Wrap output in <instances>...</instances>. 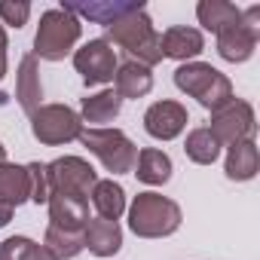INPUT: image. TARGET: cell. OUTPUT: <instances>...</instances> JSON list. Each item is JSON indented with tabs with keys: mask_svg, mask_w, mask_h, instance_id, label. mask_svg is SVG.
<instances>
[{
	"mask_svg": "<svg viewBox=\"0 0 260 260\" xmlns=\"http://www.w3.org/2000/svg\"><path fill=\"white\" fill-rule=\"evenodd\" d=\"M31 16V4H25V0H0V19H4L7 25L13 28H22Z\"/></svg>",
	"mask_w": 260,
	"mask_h": 260,
	"instance_id": "28",
	"label": "cell"
},
{
	"mask_svg": "<svg viewBox=\"0 0 260 260\" xmlns=\"http://www.w3.org/2000/svg\"><path fill=\"white\" fill-rule=\"evenodd\" d=\"M135 166H138V181H144V184H166L169 178H172V159L162 153V150H153V147H147V150H141L138 153V159H135Z\"/></svg>",
	"mask_w": 260,
	"mask_h": 260,
	"instance_id": "21",
	"label": "cell"
},
{
	"mask_svg": "<svg viewBox=\"0 0 260 260\" xmlns=\"http://www.w3.org/2000/svg\"><path fill=\"white\" fill-rule=\"evenodd\" d=\"M187 156L199 166H211L220 153V144L214 141V135L208 132V128H193V132L187 135V144H184Z\"/></svg>",
	"mask_w": 260,
	"mask_h": 260,
	"instance_id": "26",
	"label": "cell"
},
{
	"mask_svg": "<svg viewBox=\"0 0 260 260\" xmlns=\"http://www.w3.org/2000/svg\"><path fill=\"white\" fill-rule=\"evenodd\" d=\"M80 141L83 147H89L101 166L113 175H125L135 169V159H138V147L128 141L119 128H83L80 132Z\"/></svg>",
	"mask_w": 260,
	"mask_h": 260,
	"instance_id": "5",
	"label": "cell"
},
{
	"mask_svg": "<svg viewBox=\"0 0 260 260\" xmlns=\"http://www.w3.org/2000/svg\"><path fill=\"white\" fill-rule=\"evenodd\" d=\"M31 132L40 144L55 147V144H68L80 138L83 119L64 104H43L40 110L31 113Z\"/></svg>",
	"mask_w": 260,
	"mask_h": 260,
	"instance_id": "6",
	"label": "cell"
},
{
	"mask_svg": "<svg viewBox=\"0 0 260 260\" xmlns=\"http://www.w3.org/2000/svg\"><path fill=\"white\" fill-rule=\"evenodd\" d=\"M113 86H116L113 92L119 98H144L153 89V74H150V68H144V64L128 58L125 64H116Z\"/></svg>",
	"mask_w": 260,
	"mask_h": 260,
	"instance_id": "13",
	"label": "cell"
},
{
	"mask_svg": "<svg viewBox=\"0 0 260 260\" xmlns=\"http://www.w3.org/2000/svg\"><path fill=\"white\" fill-rule=\"evenodd\" d=\"M196 16H199V25H202V28H208V31L217 34V31H223L226 25L239 22L242 10L233 7V4H226V0H202V4L196 7Z\"/></svg>",
	"mask_w": 260,
	"mask_h": 260,
	"instance_id": "20",
	"label": "cell"
},
{
	"mask_svg": "<svg viewBox=\"0 0 260 260\" xmlns=\"http://www.w3.org/2000/svg\"><path fill=\"white\" fill-rule=\"evenodd\" d=\"M80 19L74 13H68L64 7L58 10H46L40 16V28L34 37V58H46V61H61L74 43L80 40Z\"/></svg>",
	"mask_w": 260,
	"mask_h": 260,
	"instance_id": "4",
	"label": "cell"
},
{
	"mask_svg": "<svg viewBox=\"0 0 260 260\" xmlns=\"http://www.w3.org/2000/svg\"><path fill=\"white\" fill-rule=\"evenodd\" d=\"M119 107H122V98L116 92H98V95H89L83 98V119L86 122H110L119 116Z\"/></svg>",
	"mask_w": 260,
	"mask_h": 260,
	"instance_id": "23",
	"label": "cell"
},
{
	"mask_svg": "<svg viewBox=\"0 0 260 260\" xmlns=\"http://www.w3.org/2000/svg\"><path fill=\"white\" fill-rule=\"evenodd\" d=\"M0 162H7V147L0 144Z\"/></svg>",
	"mask_w": 260,
	"mask_h": 260,
	"instance_id": "31",
	"label": "cell"
},
{
	"mask_svg": "<svg viewBox=\"0 0 260 260\" xmlns=\"http://www.w3.org/2000/svg\"><path fill=\"white\" fill-rule=\"evenodd\" d=\"M49 226L58 230H71V233H83V226L89 223V199L86 196H74V193H58L49 190Z\"/></svg>",
	"mask_w": 260,
	"mask_h": 260,
	"instance_id": "11",
	"label": "cell"
},
{
	"mask_svg": "<svg viewBox=\"0 0 260 260\" xmlns=\"http://www.w3.org/2000/svg\"><path fill=\"white\" fill-rule=\"evenodd\" d=\"M138 4H122V0H107V4H77V7H71V4H64V10L68 13H74V16H83V19H89V22H98V25H113L116 19H122L125 13H132Z\"/></svg>",
	"mask_w": 260,
	"mask_h": 260,
	"instance_id": "19",
	"label": "cell"
},
{
	"mask_svg": "<svg viewBox=\"0 0 260 260\" xmlns=\"http://www.w3.org/2000/svg\"><path fill=\"white\" fill-rule=\"evenodd\" d=\"M74 68L86 86H104L116 74V52L107 40H89L83 49L74 52Z\"/></svg>",
	"mask_w": 260,
	"mask_h": 260,
	"instance_id": "10",
	"label": "cell"
},
{
	"mask_svg": "<svg viewBox=\"0 0 260 260\" xmlns=\"http://www.w3.org/2000/svg\"><path fill=\"white\" fill-rule=\"evenodd\" d=\"M43 248H46L55 260H71V257H77L86 245H83V233H71V230L49 226V230H46V239H43Z\"/></svg>",
	"mask_w": 260,
	"mask_h": 260,
	"instance_id": "24",
	"label": "cell"
},
{
	"mask_svg": "<svg viewBox=\"0 0 260 260\" xmlns=\"http://www.w3.org/2000/svg\"><path fill=\"white\" fill-rule=\"evenodd\" d=\"M16 98L22 104V110L31 116L34 110H40L43 104V86H40V68L34 55H25L19 64V80H16Z\"/></svg>",
	"mask_w": 260,
	"mask_h": 260,
	"instance_id": "15",
	"label": "cell"
},
{
	"mask_svg": "<svg viewBox=\"0 0 260 260\" xmlns=\"http://www.w3.org/2000/svg\"><path fill=\"white\" fill-rule=\"evenodd\" d=\"M83 245L95 254V257H110L119 251L122 245V233L116 226V220H104V217H95L83 226Z\"/></svg>",
	"mask_w": 260,
	"mask_h": 260,
	"instance_id": "14",
	"label": "cell"
},
{
	"mask_svg": "<svg viewBox=\"0 0 260 260\" xmlns=\"http://www.w3.org/2000/svg\"><path fill=\"white\" fill-rule=\"evenodd\" d=\"M162 55L169 58H178V61H187V58H196L202 49H205V40L196 28H187V25H178V28H169L162 37Z\"/></svg>",
	"mask_w": 260,
	"mask_h": 260,
	"instance_id": "16",
	"label": "cell"
},
{
	"mask_svg": "<svg viewBox=\"0 0 260 260\" xmlns=\"http://www.w3.org/2000/svg\"><path fill=\"white\" fill-rule=\"evenodd\" d=\"M46 181H49V190H58V193H74V196H92L95 184H98V175L95 169L80 159V156H61L55 162L46 166Z\"/></svg>",
	"mask_w": 260,
	"mask_h": 260,
	"instance_id": "9",
	"label": "cell"
},
{
	"mask_svg": "<svg viewBox=\"0 0 260 260\" xmlns=\"http://www.w3.org/2000/svg\"><path fill=\"white\" fill-rule=\"evenodd\" d=\"M0 101H7V95H4V92H0Z\"/></svg>",
	"mask_w": 260,
	"mask_h": 260,
	"instance_id": "32",
	"label": "cell"
},
{
	"mask_svg": "<svg viewBox=\"0 0 260 260\" xmlns=\"http://www.w3.org/2000/svg\"><path fill=\"white\" fill-rule=\"evenodd\" d=\"M28 196H31L28 172L22 166H13V162H0V202L10 205V208H16Z\"/></svg>",
	"mask_w": 260,
	"mask_h": 260,
	"instance_id": "17",
	"label": "cell"
},
{
	"mask_svg": "<svg viewBox=\"0 0 260 260\" xmlns=\"http://www.w3.org/2000/svg\"><path fill=\"white\" fill-rule=\"evenodd\" d=\"M175 86L181 92H187L190 98H196L205 110H220L226 107L236 95H233V83L211 64L202 61H187L175 71Z\"/></svg>",
	"mask_w": 260,
	"mask_h": 260,
	"instance_id": "2",
	"label": "cell"
},
{
	"mask_svg": "<svg viewBox=\"0 0 260 260\" xmlns=\"http://www.w3.org/2000/svg\"><path fill=\"white\" fill-rule=\"evenodd\" d=\"M25 172H28V187H31V202H37V205H43L46 199H49V181H46V166H40V162H31V166H25Z\"/></svg>",
	"mask_w": 260,
	"mask_h": 260,
	"instance_id": "27",
	"label": "cell"
},
{
	"mask_svg": "<svg viewBox=\"0 0 260 260\" xmlns=\"http://www.w3.org/2000/svg\"><path fill=\"white\" fill-rule=\"evenodd\" d=\"M107 34L116 46H122L132 61L144 64V68H153L159 64L166 55H162V43H159V34L153 31V22L147 16V10L138 4L132 13H125L122 19H116L113 25H107Z\"/></svg>",
	"mask_w": 260,
	"mask_h": 260,
	"instance_id": "1",
	"label": "cell"
},
{
	"mask_svg": "<svg viewBox=\"0 0 260 260\" xmlns=\"http://www.w3.org/2000/svg\"><path fill=\"white\" fill-rule=\"evenodd\" d=\"M0 260H55L43 245L25 239V236H10L0 242Z\"/></svg>",
	"mask_w": 260,
	"mask_h": 260,
	"instance_id": "25",
	"label": "cell"
},
{
	"mask_svg": "<svg viewBox=\"0 0 260 260\" xmlns=\"http://www.w3.org/2000/svg\"><path fill=\"white\" fill-rule=\"evenodd\" d=\"M254 128H257V122H254V110H251V104L233 98L226 107H220V110L211 113L208 132L214 135L217 144L233 147V144H242V141H254Z\"/></svg>",
	"mask_w": 260,
	"mask_h": 260,
	"instance_id": "8",
	"label": "cell"
},
{
	"mask_svg": "<svg viewBox=\"0 0 260 260\" xmlns=\"http://www.w3.org/2000/svg\"><path fill=\"white\" fill-rule=\"evenodd\" d=\"M92 205L104 220H116L125 211V193L113 181H98L95 190H92Z\"/></svg>",
	"mask_w": 260,
	"mask_h": 260,
	"instance_id": "22",
	"label": "cell"
},
{
	"mask_svg": "<svg viewBox=\"0 0 260 260\" xmlns=\"http://www.w3.org/2000/svg\"><path fill=\"white\" fill-rule=\"evenodd\" d=\"M257 166H260V153H257L254 141H242V144L230 147V153H226V178L230 181H251L257 175Z\"/></svg>",
	"mask_w": 260,
	"mask_h": 260,
	"instance_id": "18",
	"label": "cell"
},
{
	"mask_svg": "<svg viewBox=\"0 0 260 260\" xmlns=\"http://www.w3.org/2000/svg\"><path fill=\"white\" fill-rule=\"evenodd\" d=\"M128 226L141 239L172 236L181 226V208L162 193H138L132 208H128Z\"/></svg>",
	"mask_w": 260,
	"mask_h": 260,
	"instance_id": "3",
	"label": "cell"
},
{
	"mask_svg": "<svg viewBox=\"0 0 260 260\" xmlns=\"http://www.w3.org/2000/svg\"><path fill=\"white\" fill-rule=\"evenodd\" d=\"M7 74V34H4V25H0V80Z\"/></svg>",
	"mask_w": 260,
	"mask_h": 260,
	"instance_id": "29",
	"label": "cell"
},
{
	"mask_svg": "<svg viewBox=\"0 0 260 260\" xmlns=\"http://www.w3.org/2000/svg\"><path fill=\"white\" fill-rule=\"evenodd\" d=\"M13 220V208L10 205H4V202H0V226H7Z\"/></svg>",
	"mask_w": 260,
	"mask_h": 260,
	"instance_id": "30",
	"label": "cell"
},
{
	"mask_svg": "<svg viewBox=\"0 0 260 260\" xmlns=\"http://www.w3.org/2000/svg\"><path fill=\"white\" fill-rule=\"evenodd\" d=\"M260 37V7L242 10L239 22L217 31V52L226 61H248Z\"/></svg>",
	"mask_w": 260,
	"mask_h": 260,
	"instance_id": "7",
	"label": "cell"
},
{
	"mask_svg": "<svg viewBox=\"0 0 260 260\" xmlns=\"http://www.w3.org/2000/svg\"><path fill=\"white\" fill-rule=\"evenodd\" d=\"M144 128L150 138L172 141L187 128V107H181L178 101H156L144 113Z\"/></svg>",
	"mask_w": 260,
	"mask_h": 260,
	"instance_id": "12",
	"label": "cell"
}]
</instances>
